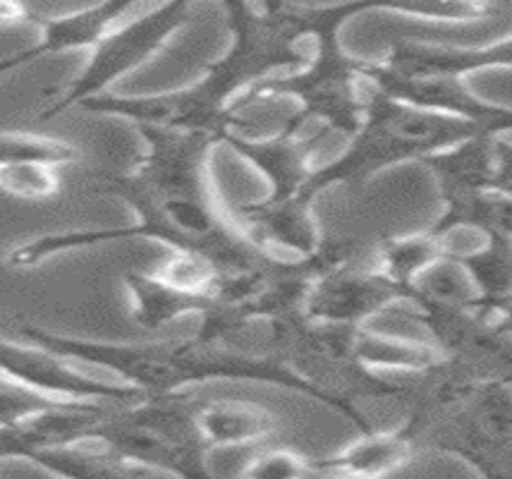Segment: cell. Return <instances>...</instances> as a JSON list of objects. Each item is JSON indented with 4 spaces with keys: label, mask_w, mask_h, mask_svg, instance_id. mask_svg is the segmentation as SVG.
I'll list each match as a JSON object with an SVG mask.
<instances>
[{
    "label": "cell",
    "mask_w": 512,
    "mask_h": 479,
    "mask_svg": "<svg viewBox=\"0 0 512 479\" xmlns=\"http://www.w3.org/2000/svg\"><path fill=\"white\" fill-rule=\"evenodd\" d=\"M20 333L27 343L39 345L67 362H84V365L108 369L118 377L120 384L137 388L144 396H175L185 388L211 384V381H254V384L288 388L326 405V398L312 384L295 377L288 367L278 362L233 355L216 345L201 343L197 338L111 343L53 333L27 321L20 326Z\"/></svg>",
    "instance_id": "6da1fadb"
},
{
    "label": "cell",
    "mask_w": 512,
    "mask_h": 479,
    "mask_svg": "<svg viewBox=\"0 0 512 479\" xmlns=\"http://www.w3.org/2000/svg\"><path fill=\"white\" fill-rule=\"evenodd\" d=\"M407 384L410 415L402 429L419 451L448 453L479 479H512V391L510 379H477L438 360Z\"/></svg>",
    "instance_id": "7a4b0ae2"
},
{
    "label": "cell",
    "mask_w": 512,
    "mask_h": 479,
    "mask_svg": "<svg viewBox=\"0 0 512 479\" xmlns=\"http://www.w3.org/2000/svg\"><path fill=\"white\" fill-rule=\"evenodd\" d=\"M393 12L395 3L312 5V51L297 70L256 84L237 103V113L252 103L290 99L297 103V123H319L323 132L350 139L362 123L367 106V82L362 60L347 56L340 46V29L362 12Z\"/></svg>",
    "instance_id": "3957f363"
},
{
    "label": "cell",
    "mask_w": 512,
    "mask_h": 479,
    "mask_svg": "<svg viewBox=\"0 0 512 479\" xmlns=\"http://www.w3.org/2000/svg\"><path fill=\"white\" fill-rule=\"evenodd\" d=\"M481 130L484 127L417 111L369 89L357 132L338 159L314 168L302 197L314 204V199L333 185L362 187L376 173L410 161L422 163L426 156L453 147Z\"/></svg>",
    "instance_id": "277c9868"
},
{
    "label": "cell",
    "mask_w": 512,
    "mask_h": 479,
    "mask_svg": "<svg viewBox=\"0 0 512 479\" xmlns=\"http://www.w3.org/2000/svg\"><path fill=\"white\" fill-rule=\"evenodd\" d=\"M197 408L199 400L185 393L113 405L87 441H96L137 470L175 479H228L211 468V448L199 432Z\"/></svg>",
    "instance_id": "5b68a950"
},
{
    "label": "cell",
    "mask_w": 512,
    "mask_h": 479,
    "mask_svg": "<svg viewBox=\"0 0 512 479\" xmlns=\"http://www.w3.org/2000/svg\"><path fill=\"white\" fill-rule=\"evenodd\" d=\"M233 44L204 75L235 106L256 84L292 72L307 60L312 41V5L295 3H223ZM240 115V113H237Z\"/></svg>",
    "instance_id": "8992f818"
},
{
    "label": "cell",
    "mask_w": 512,
    "mask_h": 479,
    "mask_svg": "<svg viewBox=\"0 0 512 479\" xmlns=\"http://www.w3.org/2000/svg\"><path fill=\"white\" fill-rule=\"evenodd\" d=\"M190 20L192 5L185 0H175V3L154 5L137 20L118 24L91 48L87 65L75 80L67 84L51 106L41 111V123H48L60 113L82 106L96 96L108 94V89L120 77L142 68L156 53H161L170 44V39L190 24Z\"/></svg>",
    "instance_id": "52a82bcc"
},
{
    "label": "cell",
    "mask_w": 512,
    "mask_h": 479,
    "mask_svg": "<svg viewBox=\"0 0 512 479\" xmlns=\"http://www.w3.org/2000/svg\"><path fill=\"white\" fill-rule=\"evenodd\" d=\"M0 377L32 388L44 396L79 403L132 405L146 398L137 388L120 381H101L87 377L63 357L48 353L39 345H20L0 338Z\"/></svg>",
    "instance_id": "ba28073f"
},
{
    "label": "cell",
    "mask_w": 512,
    "mask_h": 479,
    "mask_svg": "<svg viewBox=\"0 0 512 479\" xmlns=\"http://www.w3.org/2000/svg\"><path fill=\"white\" fill-rule=\"evenodd\" d=\"M407 305V293L390 283L371 262L357 257L326 271L304 302V317L321 324L367 326L376 314Z\"/></svg>",
    "instance_id": "9c48e42d"
},
{
    "label": "cell",
    "mask_w": 512,
    "mask_h": 479,
    "mask_svg": "<svg viewBox=\"0 0 512 479\" xmlns=\"http://www.w3.org/2000/svg\"><path fill=\"white\" fill-rule=\"evenodd\" d=\"M424 168L434 173L441 202L510 192V130H481L453 147L426 156Z\"/></svg>",
    "instance_id": "30bf717a"
},
{
    "label": "cell",
    "mask_w": 512,
    "mask_h": 479,
    "mask_svg": "<svg viewBox=\"0 0 512 479\" xmlns=\"http://www.w3.org/2000/svg\"><path fill=\"white\" fill-rule=\"evenodd\" d=\"M362 77L374 92L417 111L448 115V118L465 120L484 130H510V108L479 99L477 94L469 92L462 80L395 75L381 63H369V60H362Z\"/></svg>",
    "instance_id": "8fae6325"
},
{
    "label": "cell",
    "mask_w": 512,
    "mask_h": 479,
    "mask_svg": "<svg viewBox=\"0 0 512 479\" xmlns=\"http://www.w3.org/2000/svg\"><path fill=\"white\" fill-rule=\"evenodd\" d=\"M307 125L297 123L290 115L276 135L249 137L230 130L221 144L230 147L240 159H245L254 171H259L268 183L266 199H290L304 194L309 178H312L314 151L326 137V132L307 135Z\"/></svg>",
    "instance_id": "7c38bea8"
},
{
    "label": "cell",
    "mask_w": 512,
    "mask_h": 479,
    "mask_svg": "<svg viewBox=\"0 0 512 479\" xmlns=\"http://www.w3.org/2000/svg\"><path fill=\"white\" fill-rule=\"evenodd\" d=\"M383 68L405 77H438V80H465L467 75L491 68H510V36L481 48H462L438 41H422L402 36L388 46Z\"/></svg>",
    "instance_id": "4fadbf2b"
},
{
    "label": "cell",
    "mask_w": 512,
    "mask_h": 479,
    "mask_svg": "<svg viewBox=\"0 0 512 479\" xmlns=\"http://www.w3.org/2000/svg\"><path fill=\"white\" fill-rule=\"evenodd\" d=\"M235 223L261 250L292 252L295 257H309L319 250L323 233L312 214V202L302 197L256 199L235 209Z\"/></svg>",
    "instance_id": "5bb4252c"
},
{
    "label": "cell",
    "mask_w": 512,
    "mask_h": 479,
    "mask_svg": "<svg viewBox=\"0 0 512 479\" xmlns=\"http://www.w3.org/2000/svg\"><path fill=\"white\" fill-rule=\"evenodd\" d=\"M106 403H67L0 429V460H24L46 448L87 441L91 429L111 410Z\"/></svg>",
    "instance_id": "9a60e30c"
},
{
    "label": "cell",
    "mask_w": 512,
    "mask_h": 479,
    "mask_svg": "<svg viewBox=\"0 0 512 479\" xmlns=\"http://www.w3.org/2000/svg\"><path fill=\"white\" fill-rule=\"evenodd\" d=\"M123 281L132 300V321L146 331H161L185 317H201L216 305L211 293L175 286L158 274L127 271Z\"/></svg>",
    "instance_id": "2e32d148"
},
{
    "label": "cell",
    "mask_w": 512,
    "mask_h": 479,
    "mask_svg": "<svg viewBox=\"0 0 512 479\" xmlns=\"http://www.w3.org/2000/svg\"><path fill=\"white\" fill-rule=\"evenodd\" d=\"M137 8L139 5L130 3V0H111V3H96L60 17L34 20L41 32L34 48L41 58L70 51H91L103 36L118 27L127 12Z\"/></svg>",
    "instance_id": "e0dca14e"
},
{
    "label": "cell",
    "mask_w": 512,
    "mask_h": 479,
    "mask_svg": "<svg viewBox=\"0 0 512 479\" xmlns=\"http://www.w3.org/2000/svg\"><path fill=\"white\" fill-rule=\"evenodd\" d=\"M197 424L206 446L216 451L259 444L278 432L280 420L271 410L249 400H199Z\"/></svg>",
    "instance_id": "ac0fdd59"
},
{
    "label": "cell",
    "mask_w": 512,
    "mask_h": 479,
    "mask_svg": "<svg viewBox=\"0 0 512 479\" xmlns=\"http://www.w3.org/2000/svg\"><path fill=\"white\" fill-rule=\"evenodd\" d=\"M510 238H486L479 250L450 252V262L467 276L474 302L489 314L510 317Z\"/></svg>",
    "instance_id": "d6986e66"
},
{
    "label": "cell",
    "mask_w": 512,
    "mask_h": 479,
    "mask_svg": "<svg viewBox=\"0 0 512 479\" xmlns=\"http://www.w3.org/2000/svg\"><path fill=\"white\" fill-rule=\"evenodd\" d=\"M448 254V240H441L436 238V235H431L429 230H422V233L393 235V238H383L381 242H376L371 264H374L390 283H395L400 290H405L407 302H410L414 283H417L426 271H431L434 266L446 262Z\"/></svg>",
    "instance_id": "ffe728a7"
},
{
    "label": "cell",
    "mask_w": 512,
    "mask_h": 479,
    "mask_svg": "<svg viewBox=\"0 0 512 479\" xmlns=\"http://www.w3.org/2000/svg\"><path fill=\"white\" fill-rule=\"evenodd\" d=\"M417 453V444L400 424L398 429H388V432L374 429V432L359 434V439L335 453V456L321 460V465L357 472V475L388 479V475L405 468Z\"/></svg>",
    "instance_id": "44dd1931"
},
{
    "label": "cell",
    "mask_w": 512,
    "mask_h": 479,
    "mask_svg": "<svg viewBox=\"0 0 512 479\" xmlns=\"http://www.w3.org/2000/svg\"><path fill=\"white\" fill-rule=\"evenodd\" d=\"M27 463L58 479H142V470L132 468L96 441L46 448Z\"/></svg>",
    "instance_id": "7402d4cb"
},
{
    "label": "cell",
    "mask_w": 512,
    "mask_h": 479,
    "mask_svg": "<svg viewBox=\"0 0 512 479\" xmlns=\"http://www.w3.org/2000/svg\"><path fill=\"white\" fill-rule=\"evenodd\" d=\"M82 159L72 142L32 132H0V168L8 166H70Z\"/></svg>",
    "instance_id": "603a6c76"
},
{
    "label": "cell",
    "mask_w": 512,
    "mask_h": 479,
    "mask_svg": "<svg viewBox=\"0 0 512 479\" xmlns=\"http://www.w3.org/2000/svg\"><path fill=\"white\" fill-rule=\"evenodd\" d=\"M67 403H79V400H60L44 396V393L32 391V388L0 377V429L20 424L29 420V417L41 415V412L60 408V405Z\"/></svg>",
    "instance_id": "cb8c5ba5"
},
{
    "label": "cell",
    "mask_w": 512,
    "mask_h": 479,
    "mask_svg": "<svg viewBox=\"0 0 512 479\" xmlns=\"http://www.w3.org/2000/svg\"><path fill=\"white\" fill-rule=\"evenodd\" d=\"M0 190L17 199H51L60 190L58 168L8 166L0 168Z\"/></svg>",
    "instance_id": "d4e9b609"
},
{
    "label": "cell",
    "mask_w": 512,
    "mask_h": 479,
    "mask_svg": "<svg viewBox=\"0 0 512 479\" xmlns=\"http://www.w3.org/2000/svg\"><path fill=\"white\" fill-rule=\"evenodd\" d=\"M314 470V460L295 451H268L254 458L237 479H302Z\"/></svg>",
    "instance_id": "484cf974"
},
{
    "label": "cell",
    "mask_w": 512,
    "mask_h": 479,
    "mask_svg": "<svg viewBox=\"0 0 512 479\" xmlns=\"http://www.w3.org/2000/svg\"><path fill=\"white\" fill-rule=\"evenodd\" d=\"M27 22H34L27 5L5 3V0H0V27H20V24Z\"/></svg>",
    "instance_id": "4316f807"
},
{
    "label": "cell",
    "mask_w": 512,
    "mask_h": 479,
    "mask_svg": "<svg viewBox=\"0 0 512 479\" xmlns=\"http://www.w3.org/2000/svg\"><path fill=\"white\" fill-rule=\"evenodd\" d=\"M39 58H41L39 51H36L34 46L24 48V51L12 53V56L0 58V77L10 75V72L20 70V68H24V65H27V63H34V60H39Z\"/></svg>",
    "instance_id": "83f0119b"
},
{
    "label": "cell",
    "mask_w": 512,
    "mask_h": 479,
    "mask_svg": "<svg viewBox=\"0 0 512 479\" xmlns=\"http://www.w3.org/2000/svg\"><path fill=\"white\" fill-rule=\"evenodd\" d=\"M321 465V460H316ZM321 470L326 472V479H379V477H367V475H357V472H347V470H338V468H326L321 465Z\"/></svg>",
    "instance_id": "f1b7e54d"
},
{
    "label": "cell",
    "mask_w": 512,
    "mask_h": 479,
    "mask_svg": "<svg viewBox=\"0 0 512 479\" xmlns=\"http://www.w3.org/2000/svg\"><path fill=\"white\" fill-rule=\"evenodd\" d=\"M302 479H326V472H323L321 465L314 460V470L309 472V475H304Z\"/></svg>",
    "instance_id": "f546056e"
}]
</instances>
